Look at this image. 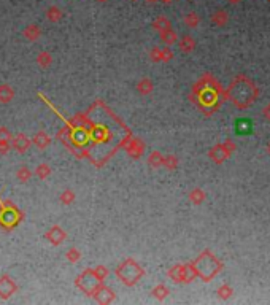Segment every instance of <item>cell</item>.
I'll use <instances>...</instances> for the list:
<instances>
[{"label":"cell","instance_id":"1","mask_svg":"<svg viewBox=\"0 0 270 305\" xmlns=\"http://www.w3.org/2000/svg\"><path fill=\"white\" fill-rule=\"evenodd\" d=\"M258 87L256 85L245 75H237L232 80V83L229 85L227 91L224 92V97H226L230 104L239 110H247V108L251 107L256 99H258Z\"/></svg>","mask_w":270,"mask_h":305},{"label":"cell","instance_id":"2","mask_svg":"<svg viewBox=\"0 0 270 305\" xmlns=\"http://www.w3.org/2000/svg\"><path fill=\"white\" fill-rule=\"evenodd\" d=\"M192 267L196 270V275L199 278H202L203 282H210L211 278H215L220 270L223 269V262L211 251L205 250L203 253H201L196 261H192Z\"/></svg>","mask_w":270,"mask_h":305},{"label":"cell","instance_id":"3","mask_svg":"<svg viewBox=\"0 0 270 305\" xmlns=\"http://www.w3.org/2000/svg\"><path fill=\"white\" fill-rule=\"evenodd\" d=\"M114 275H116L126 286H134V284H137L138 280L145 275V270L137 261L129 258V259H124L123 262L116 267Z\"/></svg>","mask_w":270,"mask_h":305},{"label":"cell","instance_id":"4","mask_svg":"<svg viewBox=\"0 0 270 305\" xmlns=\"http://www.w3.org/2000/svg\"><path fill=\"white\" fill-rule=\"evenodd\" d=\"M167 275L175 283H191L192 280L197 278L192 264H175L172 269H169Z\"/></svg>","mask_w":270,"mask_h":305},{"label":"cell","instance_id":"5","mask_svg":"<svg viewBox=\"0 0 270 305\" xmlns=\"http://www.w3.org/2000/svg\"><path fill=\"white\" fill-rule=\"evenodd\" d=\"M235 150H237L235 143H234V142H230V140H226V142H224V143H218V145H215L213 148L210 150L208 156H210V159H211V161H213L215 164H223L224 161H226V159L230 157V154H232V152H234Z\"/></svg>","mask_w":270,"mask_h":305},{"label":"cell","instance_id":"6","mask_svg":"<svg viewBox=\"0 0 270 305\" xmlns=\"http://www.w3.org/2000/svg\"><path fill=\"white\" fill-rule=\"evenodd\" d=\"M75 284L78 286V289H81L85 294L92 296V292L95 291V288L100 284V282L95 278L92 269H86L85 272H81L75 280Z\"/></svg>","mask_w":270,"mask_h":305},{"label":"cell","instance_id":"7","mask_svg":"<svg viewBox=\"0 0 270 305\" xmlns=\"http://www.w3.org/2000/svg\"><path fill=\"white\" fill-rule=\"evenodd\" d=\"M92 297L94 301L97 304H112L114 299H116V294H114V291L112 288H108V286H105L104 283H100L97 288H95V291L92 292Z\"/></svg>","mask_w":270,"mask_h":305},{"label":"cell","instance_id":"8","mask_svg":"<svg viewBox=\"0 0 270 305\" xmlns=\"http://www.w3.org/2000/svg\"><path fill=\"white\" fill-rule=\"evenodd\" d=\"M21 221V213L18 212L16 207L3 208L2 210V218H0V224L5 229H11L13 226H16Z\"/></svg>","mask_w":270,"mask_h":305},{"label":"cell","instance_id":"9","mask_svg":"<svg viewBox=\"0 0 270 305\" xmlns=\"http://www.w3.org/2000/svg\"><path fill=\"white\" fill-rule=\"evenodd\" d=\"M45 239H46L51 245H54V246H59L62 245L64 241L67 240V232L64 231V229L61 226H53V227H49L46 232H45Z\"/></svg>","mask_w":270,"mask_h":305},{"label":"cell","instance_id":"10","mask_svg":"<svg viewBox=\"0 0 270 305\" xmlns=\"http://www.w3.org/2000/svg\"><path fill=\"white\" fill-rule=\"evenodd\" d=\"M18 286L10 275H2L0 277V299H10L13 294H16Z\"/></svg>","mask_w":270,"mask_h":305},{"label":"cell","instance_id":"11","mask_svg":"<svg viewBox=\"0 0 270 305\" xmlns=\"http://www.w3.org/2000/svg\"><path fill=\"white\" fill-rule=\"evenodd\" d=\"M32 146V138H29L24 133H18L16 137L11 138V148L18 152H25Z\"/></svg>","mask_w":270,"mask_h":305},{"label":"cell","instance_id":"12","mask_svg":"<svg viewBox=\"0 0 270 305\" xmlns=\"http://www.w3.org/2000/svg\"><path fill=\"white\" fill-rule=\"evenodd\" d=\"M145 152V143L138 138H134L127 145V154H129L132 159H138L141 154Z\"/></svg>","mask_w":270,"mask_h":305},{"label":"cell","instance_id":"13","mask_svg":"<svg viewBox=\"0 0 270 305\" xmlns=\"http://www.w3.org/2000/svg\"><path fill=\"white\" fill-rule=\"evenodd\" d=\"M22 35H24V38L27 42H37L38 38L42 37V29L38 27L37 24H29V25H25L24 27V30H22Z\"/></svg>","mask_w":270,"mask_h":305},{"label":"cell","instance_id":"14","mask_svg":"<svg viewBox=\"0 0 270 305\" xmlns=\"http://www.w3.org/2000/svg\"><path fill=\"white\" fill-rule=\"evenodd\" d=\"M49 143H51V137L45 131H38L34 135V138H32V145H35L40 150H45L46 146H49Z\"/></svg>","mask_w":270,"mask_h":305},{"label":"cell","instance_id":"15","mask_svg":"<svg viewBox=\"0 0 270 305\" xmlns=\"http://www.w3.org/2000/svg\"><path fill=\"white\" fill-rule=\"evenodd\" d=\"M253 132V123L249 119H237L235 121V133H239V135H248V133Z\"/></svg>","mask_w":270,"mask_h":305},{"label":"cell","instance_id":"16","mask_svg":"<svg viewBox=\"0 0 270 305\" xmlns=\"http://www.w3.org/2000/svg\"><path fill=\"white\" fill-rule=\"evenodd\" d=\"M210 21L211 24H215L216 27H224L227 22H229V15H227V11H224V10H216L213 15H211L210 18Z\"/></svg>","mask_w":270,"mask_h":305},{"label":"cell","instance_id":"17","mask_svg":"<svg viewBox=\"0 0 270 305\" xmlns=\"http://www.w3.org/2000/svg\"><path fill=\"white\" fill-rule=\"evenodd\" d=\"M159 37H160V42L165 43L167 46H172V44H175V43L178 42L177 32L173 30L172 27L165 29V30H162V32H159Z\"/></svg>","mask_w":270,"mask_h":305},{"label":"cell","instance_id":"18","mask_svg":"<svg viewBox=\"0 0 270 305\" xmlns=\"http://www.w3.org/2000/svg\"><path fill=\"white\" fill-rule=\"evenodd\" d=\"M178 46H180V49L183 51V53L189 54V53H192V51H194V48H196V40H194V38H192L191 35H183L181 38H180Z\"/></svg>","mask_w":270,"mask_h":305},{"label":"cell","instance_id":"19","mask_svg":"<svg viewBox=\"0 0 270 305\" xmlns=\"http://www.w3.org/2000/svg\"><path fill=\"white\" fill-rule=\"evenodd\" d=\"M15 97V91L10 85H0V104H10Z\"/></svg>","mask_w":270,"mask_h":305},{"label":"cell","instance_id":"20","mask_svg":"<svg viewBox=\"0 0 270 305\" xmlns=\"http://www.w3.org/2000/svg\"><path fill=\"white\" fill-rule=\"evenodd\" d=\"M46 18H48L49 22H59V21H62V18H64V11L59 8V6L53 5L46 10Z\"/></svg>","mask_w":270,"mask_h":305},{"label":"cell","instance_id":"21","mask_svg":"<svg viewBox=\"0 0 270 305\" xmlns=\"http://www.w3.org/2000/svg\"><path fill=\"white\" fill-rule=\"evenodd\" d=\"M153 89H154V85H153V81H151L150 78H141V80L137 83V91H138V94H141V95L151 94V92H153Z\"/></svg>","mask_w":270,"mask_h":305},{"label":"cell","instance_id":"22","mask_svg":"<svg viewBox=\"0 0 270 305\" xmlns=\"http://www.w3.org/2000/svg\"><path fill=\"white\" fill-rule=\"evenodd\" d=\"M169 27H172V22H170V19H169V18H165V16H158L156 19H154V22H153V29H154V30L162 32V30L169 29Z\"/></svg>","mask_w":270,"mask_h":305},{"label":"cell","instance_id":"23","mask_svg":"<svg viewBox=\"0 0 270 305\" xmlns=\"http://www.w3.org/2000/svg\"><path fill=\"white\" fill-rule=\"evenodd\" d=\"M184 24H186V27H189V29H196L199 24H201V18H199V15L196 11H189L188 15L184 16Z\"/></svg>","mask_w":270,"mask_h":305},{"label":"cell","instance_id":"24","mask_svg":"<svg viewBox=\"0 0 270 305\" xmlns=\"http://www.w3.org/2000/svg\"><path fill=\"white\" fill-rule=\"evenodd\" d=\"M169 292H170V291H169V288H167L165 284L160 283V284H158V286H154L153 291H151V294H153L154 297H156L158 301L162 302L164 299H167V296H169Z\"/></svg>","mask_w":270,"mask_h":305},{"label":"cell","instance_id":"25","mask_svg":"<svg viewBox=\"0 0 270 305\" xmlns=\"http://www.w3.org/2000/svg\"><path fill=\"white\" fill-rule=\"evenodd\" d=\"M162 159L164 156L160 154L159 151H153L150 156H148V165L153 169H159V167H162Z\"/></svg>","mask_w":270,"mask_h":305},{"label":"cell","instance_id":"26","mask_svg":"<svg viewBox=\"0 0 270 305\" xmlns=\"http://www.w3.org/2000/svg\"><path fill=\"white\" fill-rule=\"evenodd\" d=\"M205 193L201 189V188H196V189H192L191 193H189V200L194 203V205H201V203H203L205 200Z\"/></svg>","mask_w":270,"mask_h":305},{"label":"cell","instance_id":"27","mask_svg":"<svg viewBox=\"0 0 270 305\" xmlns=\"http://www.w3.org/2000/svg\"><path fill=\"white\" fill-rule=\"evenodd\" d=\"M37 64L42 68H48L51 64H53V56H51L48 51H42V53L37 56Z\"/></svg>","mask_w":270,"mask_h":305},{"label":"cell","instance_id":"28","mask_svg":"<svg viewBox=\"0 0 270 305\" xmlns=\"http://www.w3.org/2000/svg\"><path fill=\"white\" fill-rule=\"evenodd\" d=\"M34 174H35V176L38 178V180H46V178L51 175V167H49L48 164H45V162L43 164H38Z\"/></svg>","mask_w":270,"mask_h":305},{"label":"cell","instance_id":"29","mask_svg":"<svg viewBox=\"0 0 270 305\" xmlns=\"http://www.w3.org/2000/svg\"><path fill=\"white\" fill-rule=\"evenodd\" d=\"M16 178L19 180V183H27L30 178H32V172L27 165H21L18 170H16Z\"/></svg>","mask_w":270,"mask_h":305},{"label":"cell","instance_id":"30","mask_svg":"<svg viewBox=\"0 0 270 305\" xmlns=\"http://www.w3.org/2000/svg\"><path fill=\"white\" fill-rule=\"evenodd\" d=\"M75 193L72 189H66V191H62L61 196H59V200L62 205H72V203L75 202Z\"/></svg>","mask_w":270,"mask_h":305},{"label":"cell","instance_id":"31","mask_svg":"<svg viewBox=\"0 0 270 305\" xmlns=\"http://www.w3.org/2000/svg\"><path fill=\"white\" fill-rule=\"evenodd\" d=\"M162 167L169 169V170H175L178 167V157L173 154H167L162 159Z\"/></svg>","mask_w":270,"mask_h":305},{"label":"cell","instance_id":"32","mask_svg":"<svg viewBox=\"0 0 270 305\" xmlns=\"http://www.w3.org/2000/svg\"><path fill=\"white\" fill-rule=\"evenodd\" d=\"M216 292H218V297L223 299V301H226V299H229L230 296L234 294V289H232V286L230 284H221Z\"/></svg>","mask_w":270,"mask_h":305},{"label":"cell","instance_id":"33","mask_svg":"<svg viewBox=\"0 0 270 305\" xmlns=\"http://www.w3.org/2000/svg\"><path fill=\"white\" fill-rule=\"evenodd\" d=\"M66 258H67V261L68 262H72V264H75V262H78V261L81 259V253H80V250L78 248H70V250L66 253Z\"/></svg>","mask_w":270,"mask_h":305},{"label":"cell","instance_id":"34","mask_svg":"<svg viewBox=\"0 0 270 305\" xmlns=\"http://www.w3.org/2000/svg\"><path fill=\"white\" fill-rule=\"evenodd\" d=\"M92 272H94L95 278H97L100 283L104 282V280L108 277V273H110V272H108V269H107L105 265H97V267H94V269H92Z\"/></svg>","mask_w":270,"mask_h":305},{"label":"cell","instance_id":"35","mask_svg":"<svg viewBox=\"0 0 270 305\" xmlns=\"http://www.w3.org/2000/svg\"><path fill=\"white\" fill-rule=\"evenodd\" d=\"M172 59H173V53H172V49L169 46L160 49V62H169Z\"/></svg>","mask_w":270,"mask_h":305},{"label":"cell","instance_id":"36","mask_svg":"<svg viewBox=\"0 0 270 305\" xmlns=\"http://www.w3.org/2000/svg\"><path fill=\"white\" fill-rule=\"evenodd\" d=\"M13 133L8 127H0V142H11Z\"/></svg>","mask_w":270,"mask_h":305},{"label":"cell","instance_id":"37","mask_svg":"<svg viewBox=\"0 0 270 305\" xmlns=\"http://www.w3.org/2000/svg\"><path fill=\"white\" fill-rule=\"evenodd\" d=\"M150 59L153 62H160V48H153L150 53Z\"/></svg>","mask_w":270,"mask_h":305},{"label":"cell","instance_id":"38","mask_svg":"<svg viewBox=\"0 0 270 305\" xmlns=\"http://www.w3.org/2000/svg\"><path fill=\"white\" fill-rule=\"evenodd\" d=\"M11 150V142H0V154H6Z\"/></svg>","mask_w":270,"mask_h":305},{"label":"cell","instance_id":"39","mask_svg":"<svg viewBox=\"0 0 270 305\" xmlns=\"http://www.w3.org/2000/svg\"><path fill=\"white\" fill-rule=\"evenodd\" d=\"M262 116H264L269 121V123H270V104H267L264 107V110H262Z\"/></svg>","mask_w":270,"mask_h":305},{"label":"cell","instance_id":"40","mask_svg":"<svg viewBox=\"0 0 270 305\" xmlns=\"http://www.w3.org/2000/svg\"><path fill=\"white\" fill-rule=\"evenodd\" d=\"M230 3H239V2H242V0H229Z\"/></svg>","mask_w":270,"mask_h":305},{"label":"cell","instance_id":"41","mask_svg":"<svg viewBox=\"0 0 270 305\" xmlns=\"http://www.w3.org/2000/svg\"><path fill=\"white\" fill-rule=\"evenodd\" d=\"M97 2H99V3H107L108 0H97Z\"/></svg>","mask_w":270,"mask_h":305},{"label":"cell","instance_id":"42","mask_svg":"<svg viewBox=\"0 0 270 305\" xmlns=\"http://www.w3.org/2000/svg\"><path fill=\"white\" fill-rule=\"evenodd\" d=\"M148 3H154V2H158V0H146Z\"/></svg>","mask_w":270,"mask_h":305},{"label":"cell","instance_id":"43","mask_svg":"<svg viewBox=\"0 0 270 305\" xmlns=\"http://www.w3.org/2000/svg\"><path fill=\"white\" fill-rule=\"evenodd\" d=\"M267 150H269V152H270V142H269V145H267Z\"/></svg>","mask_w":270,"mask_h":305}]
</instances>
